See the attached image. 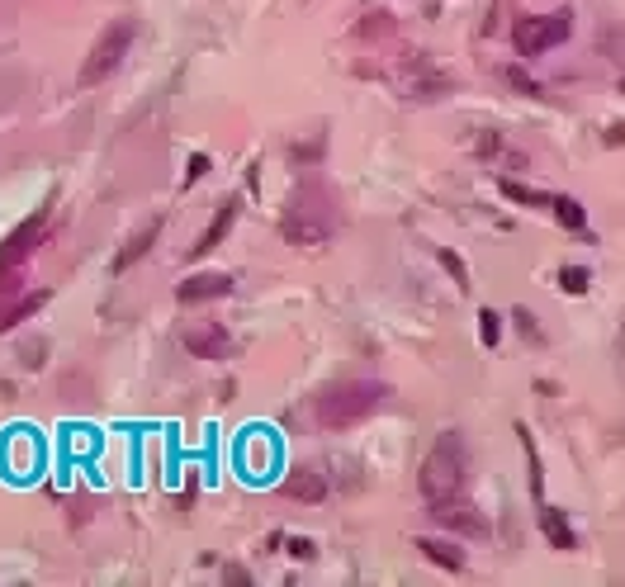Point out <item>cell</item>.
Segmentation results:
<instances>
[{"label":"cell","instance_id":"ffe728a7","mask_svg":"<svg viewBox=\"0 0 625 587\" xmlns=\"http://www.w3.org/2000/svg\"><path fill=\"white\" fill-rule=\"evenodd\" d=\"M588 285H592L588 266H564L559 270V289H564V294H588Z\"/></svg>","mask_w":625,"mask_h":587},{"label":"cell","instance_id":"484cf974","mask_svg":"<svg viewBox=\"0 0 625 587\" xmlns=\"http://www.w3.org/2000/svg\"><path fill=\"white\" fill-rule=\"evenodd\" d=\"M289 554H294V559H313V554H318V545H313L308 535H289Z\"/></svg>","mask_w":625,"mask_h":587},{"label":"cell","instance_id":"f546056e","mask_svg":"<svg viewBox=\"0 0 625 587\" xmlns=\"http://www.w3.org/2000/svg\"><path fill=\"white\" fill-rule=\"evenodd\" d=\"M322 157V138H313L308 147H294V161H318Z\"/></svg>","mask_w":625,"mask_h":587},{"label":"cell","instance_id":"d4e9b609","mask_svg":"<svg viewBox=\"0 0 625 587\" xmlns=\"http://www.w3.org/2000/svg\"><path fill=\"white\" fill-rule=\"evenodd\" d=\"M512 322H517V332H521V337L540 341V327H536V318H531V313H526V308H517V313H512Z\"/></svg>","mask_w":625,"mask_h":587},{"label":"cell","instance_id":"4fadbf2b","mask_svg":"<svg viewBox=\"0 0 625 587\" xmlns=\"http://www.w3.org/2000/svg\"><path fill=\"white\" fill-rule=\"evenodd\" d=\"M417 550H422V559H427V564H436V569H446V573H460V569H465V550H460L455 540H436V535H422V540H417Z\"/></svg>","mask_w":625,"mask_h":587},{"label":"cell","instance_id":"4dcf8cb0","mask_svg":"<svg viewBox=\"0 0 625 587\" xmlns=\"http://www.w3.org/2000/svg\"><path fill=\"white\" fill-rule=\"evenodd\" d=\"M488 152H498V133H488V138H479V157H488Z\"/></svg>","mask_w":625,"mask_h":587},{"label":"cell","instance_id":"5bb4252c","mask_svg":"<svg viewBox=\"0 0 625 587\" xmlns=\"http://www.w3.org/2000/svg\"><path fill=\"white\" fill-rule=\"evenodd\" d=\"M540 531H545V540H550L554 550H578V535H573V526H569V516L559 512V507H545L540 502Z\"/></svg>","mask_w":625,"mask_h":587},{"label":"cell","instance_id":"8fae6325","mask_svg":"<svg viewBox=\"0 0 625 587\" xmlns=\"http://www.w3.org/2000/svg\"><path fill=\"white\" fill-rule=\"evenodd\" d=\"M285 493L294 502H322L327 498V474H322L318 464H299V469L285 479Z\"/></svg>","mask_w":625,"mask_h":587},{"label":"cell","instance_id":"30bf717a","mask_svg":"<svg viewBox=\"0 0 625 587\" xmlns=\"http://www.w3.org/2000/svg\"><path fill=\"white\" fill-rule=\"evenodd\" d=\"M157 237H161V218H152L147 228H138V232H133V237L124 242V247H119V256H114V266H109V270H114V275L133 270V266H138V261L147 256V251L157 247Z\"/></svg>","mask_w":625,"mask_h":587},{"label":"cell","instance_id":"cb8c5ba5","mask_svg":"<svg viewBox=\"0 0 625 587\" xmlns=\"http://www.w3.org/2000/svg\"><path fill=\"white\" fill-rule=\"evenodd\" d=\"M356 34H360V38L389 34V15H384V10H379V15H365V24H356Z\"/></svg>","mask_w":625,"mask_h":587},{"label":"cell","instance_id":"6da1fadb","mask_svg":"<svg viewBox=\"0 0 625 587\" xmlns=\"http://www.w3.org/2000/svg\"><path fill=\"white\" fill-rule=\"evenodd\" d=\"M465 483H469V445L460 431H441L436 445L427 450V460L417 469V488L427 507H441V502L465 498Z\"/></svg>","mask_w":625,"mask_h":587},{"label":"cell","instance_id":"83f0119b","mask_svg":"<svg viewBox=\"0 0 625 587\" xmlns=\"http://www.w3.org/2000/svg\"><path fill=\"white\" fill-rule=\"evenodd\" d=\"M507 81H512V86H517V90H526V95H540V86H536V81H531V76H526V72H517V67L507 72Z\"/></svg>","mask_w":625,"mask_h":587},{"label":"cell","instance_id":"7c38bea8","mask_svg":"<svg viewBox=\"0 0 625 587\" xmlns=\"http://www.w3.org/2000/svg\"><path fill=\"white\" fill-rule=\"evenodd\" d=\"M233 218H237V199H223V204L214 209V218H209V228L199 232V242L190 247V256H209V251H214L218 242L233 232Z\"/></svg>","mask_w":625,"mask_h":587},{"label":"cell","instance_id":"5b68a950","mask_svg":"<svg viewBox=\"0 0 625 587\" xmlns=\"http://www.w3.org/2000/svg\"><path fill=\"white\" fill-rule=\"evenodd\" d=\"M569 34H573V15H569V10H554V15L521 19L512 38H517V53L521 57H540V53H550V48H559Z\"/></svg>","mask_w":625,"mask_h":587},{"label":"cell","instance_id":"52a82bcc","mask_svg":"<svg viewBox=\"0 0 625 587\" xmlns=\"http://www.w3.org/2000/svg\"><path fill=\"white\" fill-rule=\"evenodd\" d=\"M180 341H185V351L199 360H223L233 351V337H228L223 322H190V327L180 332Z\"/></svg>","mask_w":625,"mask_h":587},{"label":"cell","instance_id":"e0dca14e","mask_svg":"<svg viewBox=\"0 0 625 587\" xmlns=\"http://www.w3.org/2000/svg\"><path fill=\"white\" fill-rule=\"evenodd\" d=\"M48 351H53V341H48V337L19 341V351H15L19 370H43V365H48Z\"/></svg>","mask_w":625,"mask_h":587},{"label":"cell","instance_id":"2e32d148","mask_svg":"<svg viewBox=\"0 0 625 587\" xmlns=\"http://www.w3.org/2000/svg\"><path fill=\"white\" fill-rule=\"evenodd\" d=\"M517 436H521V450H526V474H531V493L536 498H545V474H540V450H536V436L526 427H517Z\"/></svg>","mask_w":625,"mask_h":587},{"label":"cell","instance_id":"ba28073f","mask_svg":"<svg viewBox=\"0 0 625 587\" xmlns=\"http://www.w3.org/2000/svg\"><path fill=\"white\" fill-rule=\"evenodd\" d=\"M233 294V275L223 270H199V275H185L176 285V299L190 308V303H214V299H228Z\"/></svg>","mask_w":625,"mask_h":587},{"label":"cell","instance_id":"7402d4cb","mask_svg":"<svg viewBox=\"0 0 625 587\" xmlns=\"http://www.w3.org/2000/svg\"><path fill=\"white\" fill-rule=\"evenodd\" d=\"M498 337H502V318L493 313V308H483L479 313V341L483 346H498Z\"/></svg>","mask_w":625,"mask_h":587},{"label":"cell","instance_id":"7a4b0ae2","mask_svg":"<svg viewBox=\"0 0 625 587\" xmlns=\"http://www.w3.org/2000/svg\"><path fill=\"white\" fill-rule=\"evenodd\" d=\"M280 232H285V242H294V247H322V242H332V232H337V199H332V190H327L322 180H304V185L289 195Z\"/></svg>","mask_w":625,"mask_h":587},{"label":"cell","instance_id":"3957f363","mask_svg":"<svg viewBox=\"0 0 625 587\" xmlns=\"http://www.w3.org/2000/svg\"><path fill=\"white\" fill-rule=\"evenodd\" d=\"M384 398H389V384H379V379H341L313 398V417L322 431H346L365 417H375L384 408Z\"/></svg>","mask_w":625,"mask_h":587},{"label":"cell","instance_id":"d6a6232c","mask_svg":"<svg viewBox=\"0 0 625 587\" xmlns=\"http://www.w3.org/2000/svg\"><path fill=\"white\" fill-rule=\"evenodd\" d=\"M616 351H621V360H625V322H621V337H616Z\"/></svg>","mask_w":625,"mask_h":587},{"label":"cell","instance_id":"1f68e13d","mask_svg":"<svg viewBox=\"0 0 625 587\" xmlns=\"http://www.w3.org/2000/svg\"><path fill=\"white\" fill-rule=\"evenodd\" d=\"M621 143H625V124H616V128L607 133V147H621Z\"/></svg>","mask_w":625,"mask_h":587},{"label":"cell","instance_id":"9c48e42d","mask_svg":"<svg viewBox=\"0 0 625 587\" xmlns=\"http://www.w3.org/2000/svg\"><path fill=\"white\" fill-rule=\"evenodd\" d=\"M431 521L436 526H446V531H455V535H488V521H483L469 502H441V507H431Z\"/></svg>","mask_w":625,"mask_h":587},{"label":"cell","instance_id":"ac0fdd59","mask_svg":"<svg viewBox=\"0 0 625 587\" xmlns=\"http://www.w3.org/2000/svg\"><path fill=\"white\" fill-rule=\"evenodd\" d=\"M550 209H554V218L564 223L569 232H578L583 223H588V209L578 204V199H569V195H559V199H550Z\"/></svg>","mask_w":625,"mask_h":587},{"label":"cell","instance_id":"e575fe53","mask_svg":"<svg viewBox=\"0 0 625 587\" xmlns=\"http://www.w3.org/2000/svg\"><path fill=\"white\" fill-rule=\"evenodd\" d=\"M621 90H625V81H621Z\"/></svg>","mask_w":625,"mask_h":587},{"label":"cell","instance_id":"603a6c76","mask_svg":"<svg viewBox=\"0 0 625 587\" xmlns=\"http://www.w3.org/2000/svg\"><path fill=\"white\" fill-rule=\"evenodd\" d=\"M19 285H24V280H19V266H10V270L0 266V308L19 299Z\"/></svg>","mask_w":625,"mask_h":587},{"label":"cell","instance_id":"8992f818","mask_svg":"<svg viewBox=\"0 0 625 587\" xmlns=\"http://www.w3.org/2000/svg\"><path fill=\"white\" fill-rule=\"evenodd\" d=\"M43 232H48V209H34V214L24 218L5 242H0V266L10 270V266H24L29 256H34V247L43 242Z\"/></svg>","mask_w":625,"mask_h":587},{"label":"cell","instance_id":"836d02e7","mask_svg":"<svg viewBox=\"0 0 625 587\" xmlns=\"http://www.w3.org/2000/svg\"><path fill=\"white\" fill-rule=\"evenodd\" d=\"M427 10H431V15H436V10H441V0H427Z\"/></svg>","mask_w":625,"mask_h":587},{"label":"cell","instance_id":"f1b7e54d","mask_svg":"<svg viewBox=\"0 0 625 587\" xmlns=\"http://www.w3.org/2000/svg\"><path fill=\"white\" fill-rule=\"evenodd\" d=\"M223 578H228V583H237V587H247V583H251V573L242 569V564H223Z\"/></svg>","mask_w":625,"mask_h":587},{"label":"cell","instance_id":"277c9868","mask_svg":"<svg viewBox=\"0 0 625 587\" xmlns=\"http://www.w3.org/2000/svg\"><path fill=\"white\" fill-rule=\"evenodd\" d=\"M133 38H138V24H133V19H114L105 34L95 38V48L86 53V62H81V72H76V90L100 86V81H109V76L119 72V62H124L128 48H133Z\"/></svg>","mask_w":625,"mask_h":587},{"label":"cell","instance_id":"4316f807","mask_svg":"<svg viewBox=\"0 0 625 587\" xmlns=\"http://www.w3.org/2000/svg\"><path fill=\"white\" fill-rule=\"evenodd\" d=\"M204 171H209V157H204V152H195V157H190V171H185V185H195Z\"/></svg>","mask_w":625,"mask_h":587},{"label":"cell","instance_id":"d6986e66","mask_svg":"<svg viewBox=\"0 0 625 587\" xmlns=\"http://www.w3.org/2000/svg\"><path fill=\"white\" fill-rule=\"evenodd\" d=\"M502 195L512 199V204H526V209H545L550 204V195H540V190L521 185V180H502Z\"/></svg>","mask_w":625,"mask_h":587},{"label":"cell","instance_id":"44dd1931","mask_svg":"<svg viewBox=\"0 0 625 587\" xmlns=\"http://www.w3.org/2000/svg\"><path fill=\"white\" fill-rule=\"evenodd\" d=\"M441 266L450 270V280H455V289H460V294H469V266H465V261H460V256H455L450 247H441Z\"/></svg>","mask_w":625,"mask_h":587},{"label":"cell","instance_id":"9a60e30c","mask_svg":"<svg viewBox=\"0 0 625 587\" xmlns=\"http://www.w3.org/2000/svg\"><path fill=\"white\" fill-rule=\"evenodd\" d=\"M43 303H48V289H34V294H19L15 303H5V308H0V332H15L19 322L38 318Z\"/></svg>","mask_w":625,"mask_h":587}]
</instances>
